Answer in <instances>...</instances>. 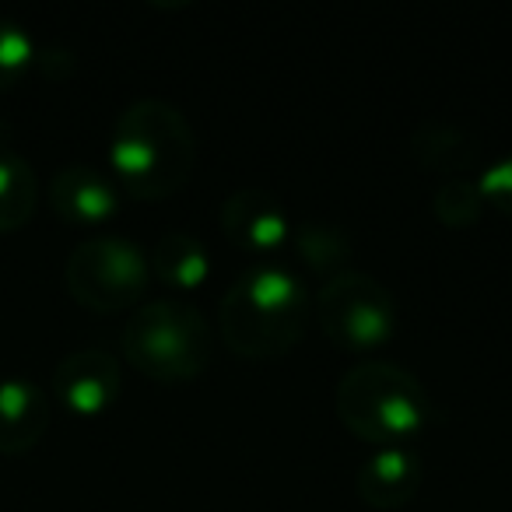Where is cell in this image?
I'll return each instance as SVG.
<instances>
[{
    "label": "cell",
    "instance_id": "7a4b0ae2",
    "mask_svg": "<svg viewBox=\"0 0 512 512\" xmlns=\"http://www.w3.org/2000/svg\"><path fill=\"white\" fill-rule=\"evenodd\" d=\"M313 299L306 285L281 264H256L225 288L218 330L242 358H278L306 334Z\"/></svg>",
    "mask_w": 512,
    "mask_h": 512
},
{
    "label": "cell",
    "instance_id": "277c9868",
    "mask_svg": "<svg viewBox=\"0 0 512 512\" xmlns=\"http://www.w3.org/2000/svg\"><path fill=\"white\" fill-rule=\"evenodd\" d=\"M123 358L158 383H183L211 365L214 337L190 302H144L123 323Z\"/></svg>",
    "mask_w": 512,
    "mask_h": 512
},
{
    "label": "cell",
    "instance_id": "ac0fdd59",
    "mask_svg": "<svg viewBox=\"0 0 512 512\" xmlns=\"http://www.w3.org/2000/svg\"><path fill=\"white\" fill-rule=\"evenodd\" d=\"M477 186H481L484 204L498 207V211L509 214V218H512V155H505V158H498V162H491L488 169L481 172Z\"/></svg>",
    "mask_w": 512,
    "mask_h": 512
},
{
    "label": "cell",
    "instance_id": "2e32d148",
    "mask_svg": "<svg viewBox=\"0 0 512 512\" xmlns=\"http://www.w3.org/2000/svg\"><path fill=\"white\" fill-rule=\"evenodd\" d=\"M432 211L442 225L449 228H470L484 211V197L477 179L470 176H449L432 193Z\"/></svg>",
    "mask_w": 512,
    "mask_h": 512
},
{
    "label": "cell",
    "instance_id": "8992f818",
    "mask_svg": "<svg viewBox=\"0 0 512 512\" xmlns=\"http://www.w3.org/2000/svg\"><path fill=\"white\" fill-rule=\"evenodd\" d=\"M320 330L341 348H376L397 330V299L379 278L348 271L327 278L313 299Z\"/></svg>",
    "mask_w": 512,
    "mask_h": 512
},
{
    "label": "cell",
    "instance_id": "5bb4252c",
    "mask_svg": "<svg viewBox=\"0 0 512 512\" xmlns=\"http://www.w3.org/2000/svg\"><path fill=\"white\" fill-rule=\"evenodd\" d=\"M39 204V183L36 169L29 158L0 144V232H15L29 225Z\"/></svg>",
    "mask_w": 512,
    "mask_h": 512
},
{
    "label": "cell",
    "instance_id": "52a82bcc",
    "mask_svg": "<svg viewBox=\"0 0 512 512\" xmlns=\"http://www.w3.org/2000/svg\"><path fill=\"white\" fill-rule=\"evenodd\" d=\"M221 232L232 246L267 256L292 242V218L271 190L242 186V190L228 193L221 204Z\"/></svg>",
    "mask_w": 512,
    "mask_h": 512
},
{
    "label": "cell",
    "instance_id": "9a60e30c",
    "mask_svg": "<svg viewBox=\"0 0 512 512\" xmlns=\"http://www.w3.org/2000/svg\"><path fill=\"white\" fill-rule=\"evenodd\" d=\"M288 246H295V253L306 260V267H313V271H323V274H341L344 264H348L351 256V235L344 232L341 225H334V221H299V225H292V242Z\"/></svg>",
    "mask_w": 512,
    "mask_h": 512
},
{
    "label": "cell",
    "instance_id": "4fadbf2b",
    "mask_svg": "<svg viewBox=\"0 0 512 512\" xmlns=\"http://www.w3.org/2000/svg\"><path fill=\"white\" fill-rule=\"evenodd\" d=\"M151 274L172 288H197L211 274L207 246L190 232H165L148 256Z\"/></svg>",
    "mask_w": 512,
    "mask_h": 512
},
{
    "label": "cell",
    "instance_id": "ba28073f",
    "mask_svg": "<svg viewBox=\"0 0 512 512\" xmlns=\"http://www.w3.org/2000/svg\"><path fill=\"white\" fill-rule=\"evenodd\" d=\"M123 383L120 362L102 348H78L53 369V393L71 414L92 418L116 400Z\"/></svg>",
    "mask_w": 512,
    "mask_h": 512
},
{
    "label": "cell",
    "instance_id": "8fae6325",
    "mask_svg": "<svg viewBox=\"0 0 512 512\" xmlns=\"http://www.w3.org/2000/svg\"><path fill=\"white\" fill-rule=\"evenodd\" d=\"M46 428H50V393L25 376L0 379V453H29L46 435Z\"/></svg>",
    "mask_w": 512,
    "mask_h": 512
},
{
    "label": "cell",
    "instance_id": "6da1fadb",
    "mask_svg": "<svg viewBox=\"0 0 512 512\" xmlns=\"http://www.w3.org/2000/svg\"><path fill=\"white\" fill-rule=\"evenodd\" d=\"M109 165L130 197L162 200L190 183L197 134L179 106L165 99H137L116 116Z\"/></svg>",
    "mask_w": 512,
    "mask_h": 512
},
{
    "label": "cell",
    "instance_id": "7c38bea8",
    "mask_svg": "<svg viewBox=\"0 0 512 512\" xmlns=\"http://www.w3.org/2000/svg\"><path fill=\"white\" fill-rule=\"evenodd\" d=\"M411 158L425 172L435 176H467V169L477 162V137L456 120H425L411 134Z\"/></svg>",
    "mask_w": 512,
    "mask_h": 512
},
{
    "label": "cell",
    "instance_id": "e0dca14e",
    "mask_svg": "<svg viewBox=\"0 0 512 512\" xmlns=\"http://www.w3.org/2000/svg\"><path fill=\"white\" fill-rule=\"evenodd\" d=\"M32 64H36L32 36L11 18H0V95L22 85Z\"/></svg>",
    "mask_w": 512,
    "mask_h": 512
},
{
    "label": "cell",
    "instance_id": "30bf717a",
    "mask_svg": "<svg viewBox=\"0 0 512 512\" xmlns=\"http://www.w3.org/2000/svg\"><path fill=\"white\" fill-rule=\"evenodd\" d=\"M50 207L71 225H102L120 211V190L102 169L71 162L53 172Z\"/></svg>",
    "mask_w": 512,
    "mask_h": 512
},
{
    "label": "cell",
    "instance_id": "9c48e42d",
    "mask_svg": "<svg viewBox=\"0 0 512 512\" xmlns=\"http://www.w3.org/2000/svg\"><path fill=\"white\" fill-rule=\"evenodd\" d=\"M425 481V460L407 442L400 446H379L365 456L355 474V491L372 509H400L418 495Z\"/></svg>",
    "mask_w": 512,
    "mask_h": 512
},
{
    "label": "cell",
    "instance_id": "5b68a950",
    "mask_svg": "<svg viewBox=\"0 0 512 512\" xmlns=\"http://www.w3.org/2000/svg\"><path fill=\"white\" fill-rule=\"evenodd\" d=\"M67 292L95 313L137 306L151 281L148 253L123 235H92L71 249L64 264Z\"/></svg>",
    "mask_w": 512,
    "mask_h": 512
},
{
    "label": "cell",
    "instance_id": "3957f363",
    "mask_svg": "<svg viewBox=\"0 0 512 512\" xmlns=\"http://www.w3.org/2000/svg\"><path fill=\"white\" fill-rule=\"evenodd\" d=\"M337 418L358 439L400 446L432 421V397L411 369L397 362H358L337 379Z\"/></svg>",
    "mask_w": 512,
    "mask_h": 512
}]
</instances>
